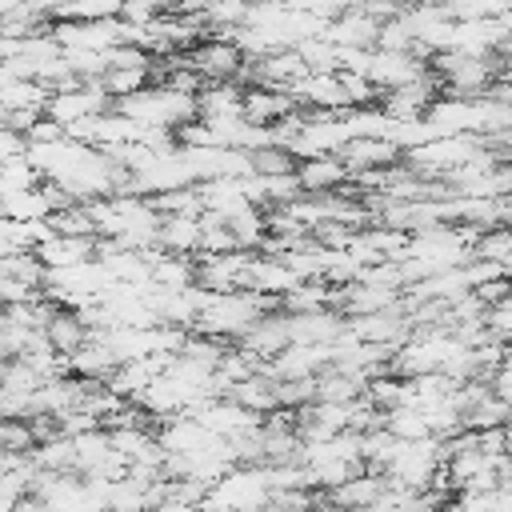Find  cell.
I'll use <instances>...</instances> for the list:
<instances>
[{"mask_svg": "<svg viewBox=\"0 0 512 512\" xmlns=\"http://www.w3.org/2000/svg\"><path fill=\"white\" fill-rule=\"evenodd\" d=\"M288 96L308 112H348V92L340 84V72H304Z\"/></svg>", "mask_w": 512, "mask_h": 512, "instance_id": "5b68a950", "label": "cell"}, {"mask_svg": "<svg viewBox=\"0 0 512 512\" xmlns=\"http://www.w3.org/2000/svg\"><path fill=\"white\" fill-rule=\"evenodd\" d=\"M152 76H156V72H148V68H104L100 84H104V92H108L112 100H120V96H132V92L148 88Z\"/></svg>", "mask_w": 512, "mask_h": 512, "instance_id": "cb8c5ba5", "label": "cell"}, {"mask_svg": "<svg viewBox=\"0 0 512 512\" xmlns=\"http://www.w3.org/2000/svg\"><path fill=\"white\" fill-rule=\"evenodd\" d=\"M380 424H384V428H388L396 440H428V436H432V428H428L424 412H420V408H412V404L388 408Z\"/></svg>", "mask_w": 512, "mask_h": 512, "instance_id": "d6986e66", "label": "cell"}, {"mask_svg": "<svg viewBox=\"0 0 512 512\" xmlns=\"http://www.w3.org/2000/svg\"><path fill=\"white\" fill-rule=\"evenodd\" d=\"M200 236H204L200 216H164L156 244H160V252H172V256H196Z\"/></svg>", "mask_w": 512, "mask_h": 512, "instance_id": "5bb4252c", "label": "cell"}, {"mask_svg": "<svg viewBox=\"0 0 512 512\" xmlns=\"http://www.w3.org/2000/svg\"><path fill=\"white\" fill-rule=\"evenodd\" d=\"M96 240L100 236H60V232H52L32 252L44 260V268H72V264H84V260L96 256Z\"/></svg>", "mask_w": 512, "mask_h": 512, "instance_id": "8fae6325", "label": "cell"}, {"mask_svg": "<svg viewBox=\"0 0 512 512\" xmlns=\"http://www.w3.org/2000/svg\"><path fill=\"white\" fill-rule=\"evenodd\" d=\"M44 336H48V344L56 348V352H64V356H72V352H80L88 340H92V328L84 324V316L76 312V308H56L52 312V320L44 324Z\"/></svg>", "mask_w": 512, "mask_h": 512, "instance_id": "4fadbf2b", "label": "cell"}, {"mask_svg": "<svg viewBox=\"0 0 512 512\" xmlns=\"http://www.w3.org/2000/svg\"><path fill=\"white\" fill-rule=\"evenodd\" d=\"M336 156L348 164L352 176L356 172H380V168H392V164L404 160V152L384 136H352Z\"/></svg>", "mask_w": 512, "mask_h": 512, "instance_id": "ba28073f", "label": "cell"}, {"mask_svg": "<svg viewBox=\"0 0 512 512\" xmlns=\"http://www.w3.org/2000/svg\"><path fill=\"white\" fill-rule=\"evenodd\" d=\"M488 384H492V392H496V396H504V400L512 404V348L504 352V360L496 364V372H492V380H488Z\"/></svg>", "mask_w": 512, "mask_h": 512, "instance_id": "484cf974", "label": "cell"}, {"mask_svg": "<svg viewBox=\"0 0 512 512\" xmlns=\"http://www.w3.org/2000/svg\"><path fill=\"white\" fill-rule=\"evenodd\" d=\"M296 108V100L288 92H276V88H244V120L248 124H260V128H272L276 120H284L288 112Z\"/></svg>", "mask_w": 512, "mask_h": 512, "instance_id": "7c38bea8", "label": "cell"}, {"mask_svg": "<svg viewBox=\"0 0 512 512\" xmlns=\"http://www.w3.org/2000/svg\"><path fill=\"white\" fill-rule=\"evenodd\" d=\"M296 156L284 148V144H264L252 152V172L256 176H292L296 172Z\"/></svg>", "mask_w": 512, "mask_h": 512, "instance_id": "d4e9b609", "label": "cell"}, {"mask_svg": "<svg viewBox=\"0 0 512 512\" xmlns=\"http://www.w3.org/2000/svg\"><path fill=\"white\" fill-rule=\"evenodd\" d=\"M296 180H300V192L308 196H324V192H340L352 184V172L348 164L336 156V152H324V156H308L296 164Z\"/></svg>", "mask_w": 512, "mask_h": 512, "instance_id": "52a82bcc", "label": "cell"}, {"mask_svg": "<svg viewBox=\"0 0 512 512\" xmlns=\"http://www.w3.org/2000/svg\"><path fill=\"white\" fill-rule=\"evenodd\" d=\"M244 352H252L256 360H272V356H280L292 340H288V312L284 308H276V312H264L240 340H236Z\"/></svg>", "mask_w": 512, "mask_h": 512, "instance_id": "9c48e42d", "label": "cell"}, {"mask_svg": "<svg viewBox=\"0 0 512 512\" xmlns=\"http://www.w3.org/2000/svg\"><path fill=\"white\" fill-rule=\"evenodd\" d=\"M40 184V172L28 156H12V160H0V196H12V192H28Z\"/></svg>", "mask_w": 512, "mask_h": 512, "instance_id": "7402d4cb", "label": "cell"}, {"mask_svg": "<svg viewBox=\"0 0 512 512\" xmlns=\"http://www.w3.org/2000/svg\"><path fill=\"white\" fill-rule=\"evenodd\" d=\"M432 512H460V508H456V496H452L448 504H440V508H432Z\"/></svg>", "mask_w": 512, "mask_h": 512, "instance_id": "83f0119b", "label": "cell"}, {"mask_svg": "<svg viewBox=\"0 0 512 512\" xmlns=\"http://www.w3.org/2000/svg\"><path fill=\"white\" fill-rule=\"evenodd\" d=\"M276 384L280 380H272L264 368L260 372H252L248 380H240V384H232V400L236 404H244L248 412H256V416H268L272 408H280V396H276Z\"/></svg>", "mask_w": 512, "mask_h": 512, "instance_id": "9a60e30c", "label": "cell"}, {"mask_svg": "<svg viewBox=\"0 0 512 512\" xmlns=\"http://www.w3.org/2000/svg\"><path fill=\"white\" fill-rule=\"evenodd\" d=\"M432 68V60H424L420 52H392V48H372V56H368V80L380 88V92H388V88H400V84H408V80H416V76H424Z\"/></svg>", "mask_w": 512, "mask_h": 512, "instance_id": "3957f363", "label": "cell"}, {"mask_svg": "<svg viewBox=\"0 0 512 512\" xmlns=\"http://www.w3.org/2000/svg\"><path fill=\"white\" fill-rule=\"evenodd\" d=\"M16 512H52V504H48V500H40L36 492H28V496L16 504Z\"/></svg>", "mask_w": 512, "mask_h": 512, "instance_id": "4316f807", "label": "cell"}, {"mask_svg": "<svg viewBox=\"0 0 512 512\" xmlns=\"http://www.w3.org/2000/svg\"><path fill=\"white\" fill-rule=\"evenodd\" d=\"M296 284H304L292 264L284 256H272V252H252L248 260V272H244V288L248 292H260V296H288Z\"/></svg>", "mask_w": 512, "mask_h": 512, "instance_id": "8992f818", "label": "cell"}, {"mask_svg": "<svg viewBox=\"0 0 512 512\" xmlns=\"http://www.w3.org/2000/svg\"><path fill=\"white\" fill-rule=\"evenodd\" d=\"M472 256L492 260V264H508V260H512V224L480 228L476 240H472Z\"/></svg>", "mask_w": 512, "mask_h": 512, "instance_id": "ffe728a7", "label": "cell"}, {"mask_svg": "<svg viewBox=\"0 0 512 512\" xmlns=\"http://www.w3.org/2000/svg\"><path fill=\"white\" fill-rule=\"evenodd\" d=\"M0 212L8 220H48L52 216V200L44 192V184L28 188V192H12V196H0Z\"/></svg>", "mask_w": 512, "mask_h": 512, "instance_id": "e0dca14e", "label": "cell"}, {"mask_svg": "<svg viewBox=\"0 0 512 512\" xmlns=\"http://www.w3.org/2000/svg\"><path fill=\"white\" fill-rule=\"evenodd\" d=\"M192 260H196V284L200 288H208V292H236V288H244V272H248L252 252H244V248L216 252V256L196 252Z\"/></svg>", "mask_w": 512, "mask_h": 512, "instance_id": "277c9868", "label": "cell"}, {"mask_svg": "<svg viewBox=\"0 0 512 512\" xmlns=\"http://www.w3.org/2000/svg\"><path fill=\"white\" fill-rule=\"evenodd\" d=\"M68 364H72V376H80V380H108V376L116 372L120 360H116L112 348L92 332V340H88L80 352H72Z\"/></svg>", "mask_w": 512, "mask_h": 512, "instance_id": "2e32d148", "label": "cell"}, {"mask_svg": "<svg viewBox=\"0 0 512 512\" xmlns=\"http://www.w3.org/2000/svg\"><path fill=\"white\" fill-rule=\"evenodd\" d=\"M444 468V452H440V440L428 436V440H400L396 456L388 460L384 468V480L396 484V488H428Z\"/></svg>", "mask_w": 512, "mask_h": 512, "instance_id": "6da1fadb", "label": "cell"}, {"mask_svg": "<svg viewBox=\"0 0 512 512\" xmlns=\"http://www.w3.org/2000/svg\"><path fill=\"white\" fill-rule=\"evenodd\" d=\"M32 460L48 472H76V444H72V436H52L32 448Z\"/></svg>", "mask_w": 512, "mask_h": 512, "instance_id": "44dd1931", "label": "cell"}, {"mask_svg": "<svg viewBox=\"0 0 512 512\" xmlns=\"http://www.w3.org/2000/svg\"><path fill=\"white\" fill-rule=\"evenodd\" d=\"M380 24H384V20H376V16H368L364 8L352 4V8H344L336 20H328L324 36H328L332 44H340V48H376Z\"/></svg>", "mask_w": 512, "mask_h": 512, "instance_id": "30bf717a", "label": "cell"}, {"mask_svg": "<svg viewBox=\"0 0 512 512\" xmlns=\"http://www.w3.org/2000/svg\"><path fill=\"white\" fill-rule=\"evenodd\" d=\"M296 52L304 56L308 72H336L340 68V44H332L328 36H308L296 44Z\"/></svg>", "mask_w": 512, "mask_h": 512, "instance_id": "603a6c76", "label": "cell"}, {"mask_svg": "<svg viewBox=\"0 0 512 512\" xmlns=\"http://www.w3.org/2000/svg\"><path fill=\"white\" fill-rule=\"evenodd\" d=\"M504 444H508V456H512V420L504 424Z\"/></svg>", "mask_w": 512, "mask_h": 512, "instance_id": "f1b7e54d", "label": "cell"}, {"mask_svg": "<svg viewBox=\"0 0 512 512\" xmlns=\"http://www.w3.org/2000/svg\"><path fill=\"white\" fill-rule=\"evenodd\" d=\"M184 60L204 76V84H208V80H236L240 68L248 64V56L240 52V44H236L232 36H200V40L184 52Z\"/></svg>", "mask_w": 512, "mask_h": 512, "instance_id": "7a4b0ae2", "label": "cell"}, {"mask_svg": "<svg viewBox=\"0 0 512 512\" xmlns=\"http://www.w3.org/2000/svg\"><path fill=\"white\" fill-rule=\"evenodd\" d=\"M48 228L60 232V236H100L88 200H72L68 208H56V212L48 216Z\"/></svg>", "mask_w": 512, "mask_h": 512, "instance_id": "ac0fdd59", "label": "cell"}]
</instances>
